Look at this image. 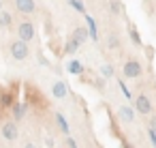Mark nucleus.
Masks as SVG:
<instances>
[{"instance_id": "39448f33", "label": "nucleus", "mask_w": 156, "mask_h": 148, "mask_svg": "<svg viewBox=\"0 0 156 148\" xmlns=\"http://www.w3.org/2000/svg\"><path fill=\"white\" fill-rule=\"evenodd\" d=\"M135 109H137L141 116H147V114H152V101H150V97H145V94H139V97L135 99Z\"/></svg>"}, {"instance_id": "7ed1b4c3", "label": "nucleus", "mask_w": 156, "mask_h": 148, "mask_svg": "<svg viewBox=\"0 0 156 148\" xmlns=\"http://www.w3.org/2000/svg\"><path fill=\"white\" fill-rule=\"evenodd\" d=\"M0 133H2V137L7 142H15L20 137V129H17V120H9L2 124V129H0Z\"/></svg>"}, {"instance_id": "dca6fc26", "label": "nucleus", "mask_w": 156, "mask_h": 148, "mask_svg": "<svg viewBox=\"0 0 156 148\" xmlns=\"http://www.w3.org/2000/svg\"><path fill=\"white\" fill-rule=\"evenodd\" d=\"M56 122L60 124V129H62V133H64V135H69V133H71V129H69V122L64 120V116H62V114H56Z\"/></svg>"}, {"instance_id": "aec40b11", "label": "nucleus", "mask_w": 156, "mask_h": 148, "mask_svg": "<svg viewBox=\"0 0 156 148\" xmlns=\"http://www.w3.org/2000/svg\"><path fill=\"white\" fill-rule=\"evenodd\" d=\"M101 73H103L105 77H111V75H113V69H111L109 65H101Z\"/></svg>"}, {"instance_id": "b1692460", "label": "nucleus", "mask_w": 156, "mask_h": 148, "mask_svg": "<svg viewBox=\"0 0 156 148\" xmlns=\"http://www.w3.org/2000/svg\"><path fill=\"white\" fill-rule=\"evenodd\" d=\"M150 139H152V144L156 146V129H152V127H150Z\"/></svg>"}, {"instance_id": "0eeeda50", "label": "nucleus", "mask_w": 156, "mask_h": 148, "mask_svg": "<svg viewBox=\"0 0 156 148\" xmlns=\"http://www.w3.org/2000/svg\"><path fill=\"white\" fill-rule=\"evenodd\" d=\"M15 86L11 88V90H0V105L2 107H13V103H15Z\"/></svg>"}, {"instance_id": "393cba45", "label": "nucleus", "mask_w": 156, "mask_h": 148, "mask_svg": "<svg viewBox=\"0 0 156 148\" xmlns=\"http://www.w3.org/2000/svg\"><path fill=\"white\" fill-rule=\"evenodd\" d=\"M150 127H152V129H156V114H152V116H150Z\"/></svg>"}, {"instance_id": "6e6552de", "label": "nucleus", "mask_w": 156, "mask_h": 148, "mask_svg": "<svg viewBox=\"0 0 156 148\" xmlns=\"http://www.w3.org/2000/svg\"><path fill=\"white\" fill-rule=\"evenodd\" d=\"M15 9H17L20 13L28 15V13H34L37 5H34V0H15Z\"/></svg>"}, {"instance_id": "6ab92c4d", "label": "nucleus", "mask_w": 156, "mask_h": 148, "mask_svg": "<svg viewBox=\"0 0 156 148\" xmlns=\"http://www.w3.org/2000/svg\"><path fill=\"white\" fill-rule=\"evenodd\" d=\"M0 26H11V15L0 11Z\"/></svg>"}, {"instance_id": "f03ea898", "label": "nucleus", "mask_w": 156, "mask_h": 148, "mask_svg": "<svg viewBox=\"0 0 156 148\" xmlns=\"http://www.w3.org/2000/svg\"><path fill=\"white\" fill-rule=\"evenodd\" d=\"M122 73H124V77L135 80V77H139V75L143 73V67H141L139 60H126V62L122 65Z\"/></svg>"}, {"instance_id": "4468645a", "label": "nucleus", "mask_w": 156, "mask_h": 148, "mask_svg": "<svg viewBox=\"0 0 156 148\" xmlns=\"http://www.w3.org/2000/svg\"><path fill=\"white\" fill-rule=\"evenodd\" d=\"M79 45H81V43H79V41H75V39L71 37V39L64 43V52H66V54H75V52L79 50Z\"/></svg>"}, {"instance_id": "ddd939ff", "label": "nucleus", "mask_w": 156, "mask_h": 148, "mask_svg": "<svg viewBox=\"0 0 156 148\" xmlns=\"http://www.w3.org/2000/svg\"><path fill=\"white\" fill-rule=\"evenodd\" d=\"M128 37H130V41H133L137 47H141V45H143L141 35H139V30H137V26H135V24H130V26H128Z\"/></svg>"}, {"instance_id": "9d476101", "label": "nucleus", "mask_w": 156, "mask_h": 148, "mask_svg": "<svg viewBox=\"0 0 156 148\" xmlns=\"http://www.w3.org/2000/svg\"><path fill=\"white\" fill-rule=\"evenodd\" d=\"M73 39H75V41H79V43L83 45V43L90 39V30H88L86 26H79V28H75V30H73Z\"/></svg>"}, {"instance_id": "f257e3e1", "label": "nucleus", "mask_w": 156, "mask_h": 148, "mask_svg": "<svg viewBox=\"0 0 156 148\" xmlns=\"http://www.w3.org/2000/svg\"><path fill=\"white\" fill-rule=\"evenodd\" d=\"M28 54H30L28 41L17 39V41H13V43H11V56H13L15 60H26V58H28Z\"/></svg>"}, {"instance_id": "a878e982", "label": "nucleus", "mask_w": 156, "mask_h": 148, "mask_svg": "<svg viewBox=\"0 0 156 148\" xmlns=\"http://www.w3.org/2000/svg\"><path fill=\"white\" fill-rule=\"evenodd\" d=\"M122 148H133V146H130V142H126V139H122Z\"/></svg>"}, {"instance_id": "9b49d317", "label": "nucleus", "mask_w": 156, "mask_h": 148, "mask_svg": "<svg viewBox=\"0 0 156 148\" xmlns=\"http://www.w3.org/2000/svg\"><path fill=\"white\" fill-rule=\"evenodd\" d=\"M26 109H28V105H26V103H20V101H15V103H13V107H11V112H13V118H15V120H22V118L26 116Z\"/></svg>"}, {"instance_id": "2eb2a0df", "label": "nucleus", "mask_w": 156, "mask_h": 148, "mask_svg": "<svg viewBox=\"0 0 156 148\" xmlns=\"http://www.w3.org/2000/svg\"><path fill=\"white\" fill-rule=\"evenodd\" d=\"M83 17H86V22H88V30H90V37L92 39H98V35H96V22L90 17V15H86L83 13Z\"/></svg>"}, {"instance_id": "5701e85b", "label": "nucleus", "mask_w": 156, "mask_h": 148, "mask_svg": "<svg viewBox=\"0 0 156 148\" xmlns=\"http://www.w3.org/2000/svg\"><path fill=\"white\" fill-rule=\"evenodd\" d=\"M66 146H69V148H77V142H75L71 135H66Z\"/></svg>"}, {"instance_id": "423d86ee", "label": "nucleus", "mask_w": 156, "mask_h": 148, "mask_svg": "<svg viewBox=\"0 0 156 148\" xmlns=\"http://www.w3.org/2000/svg\"><path fill=\"white\" fill-rule=\"evenodd\" d=\"M51 94H54L56 99H66V97H69V86H66V82H62V80L54 82V86H51Z\"/></svg>"}, {"instance_id": "20e7f679", "label": "nucleus", "mask_w": 156, "mask_h": 148, "mask_svg": "<svg viewBox=\"0 0 156 148\" xmlns=\"http://www.w3.org/2000/svg\"><path fill=\"white\" fill-rule=\"evenodd\" d=\"M17 37L22 39V41H32L34 39V24H30V22H22L20 26H17Z\"/></svg>"}, {"instance_id": "1a4fd4ad", "label": "nucleus", "mask_w": 156, "mask_h": 148, "mask_svg": "<svg viewBox=\"0 0 156 148\" xmlns=\"http://www.w3.org/2000/svg\"><path fill=\"white\" fill-rule=\"evenodd\" d=\"M135 112H137V109H133L130 105H122V107H118V116H120L124 122H133V120H135Z\"/></svg>"}, {"instance_id": "f8f14e48", "label": "nucleus", "mask_w": 156, "mask_h": 148, "mask_svg": "<svg viewBox=\"0 0 156 148\" xmlns=\"http://www.w3.org/2000/svg\"><path fill=\"white\" fill-rule=\"evenodd\" d=\"M66 69H69V73H73V75H83V71H86L83 62H79V60H71V62L66 65Z\"/></svg>"}, {"instance_id": "a211bd4d", "label": "nucleus", "mask_w": 156, "mask_h": 148, "mask_svg": "<svg viewBox=\"0 0 156 148\" xmlns=\"http://www.w3.org/2000/svg\"><path fill=\"white\" fill-rule=\"evenodd\" d=\"M107 47H109V50H118V47H120L118 35H109V37H107Z\"/></svg>"}, {"instance_id": "cd10ccee", "label": "nucleus", "mask_w": 156, "mask_h": 148, "mask_svg": "<svg viewBox=\"0 0 156 148\" xmlns=\"http://www.w3.org/2000/svg\"><path fill=\"white\" fill-rule=\"evenodd\" d=\"M2 109H5V107H2V105H0V116H2Z\"/></svg>"}, {"instance_id": "bb28decb", "label": "nucleus", "mask_w": 156, "mask_h": 148, "mask_svg": "<svg viewBox=\"0 0 156 148\" xmlns=\"http://www.w3.org/2000/svg\"><path fill=\"white\" fill-rule=\"evenodd\" d=\"M24 148H37V146H34V144H32V142H28V144H26V146H24Z\"/></svg>"}, {"instance_id": "4be33fe9", "label": "nucleus", "mask_w": 156, "mask_h": 148, "mask_svg": "<svg viewBox=\"0 0 156 148\" xmlns=\"http://www.w3.org/2000/svg\"><path fill=\"white\" fill-rule=\"evenodd\" d=\"M71 5H73V9H77L79 13H86V9H83V5L79 2V0H71Z\"/></svg>"}, {"instance_id": "c85d7f7f", "label": "nucleus", "mask_w": 156, "mask_h": 148, "mask_svg": "<svg viewBox=\"0 0 156 148\" xmlns=\"http://www.w3.org/2000/svg\"><path fill=\"white\" fill-rule=\"evenodd\" d=\"M0 11H2V0H0Z\"/></svg>"}, {"instance_id": "412c9836", "label": "nucleus", "mask_w": 156, "mask_h": 148, "mask_svg": "<svg viewBox=\"0 0 156 148\" xmlns=\"http://www.w3.org/2000/svg\"><path fill=\"white\" fill-rule=\"evenodd\" d=\"M118 86L122 88V92H124V97H126V99H133V94H130V90L126 88V84H124V82H118Z\"/></svg>"}, {"instance_id": "f3484780", "label": "nucleus", "mask_w": 156, "mask_h": 148, "mask_svg": "<svg viewBox=\"0 0 156 148\" xmlns=\"http://www.w3.org/2000/svg\"><path fill=\"white\" fill-rule=\"evenodd\" d=\"M109 11L113 13V15H122V11H124V7L118 2V0H111L109 2Z\"/></svg>"}]
</instances>
